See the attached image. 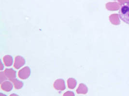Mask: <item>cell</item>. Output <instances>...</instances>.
Here are the masks:
<instances>
[{
    "label": "cell",
    "instance_id": "1",
    "mask_svg": "<svg viewBox=\"0 0 129 96\" xmlns=\"http://www.w3.org/2000/svg\"><path fill=\"white\" fill-rule=\"evenodd\" d=\"M119 10V18L124 23L129 24V1L122 3Z\"/></svg>",
    "mask_w": 129,
    "mask_h": 96
},
{
    "label": "cell",
    "instance_id": "2",
    "mask_svg": "<svg viewBox=\"0 0 129 96\" xmlns=\"http://www.w3.org/2000/svg\"><path fill=\"white\" fill-rule=\"evenodd\" d=\"M30 69L28 66H26L19 71L18 76L21 79H26L29 78L30 74Z\"/></svg>",
    "mask_w": 129,
    "mask_h": 96
},
{
    "label": "cell",
    "instance_id": "3",
    "mask_svg": "<svg viewBox=\"0 0 129 96\" xmlns=\"http://www.w3.org/2000/svg\"><path fill=\"white\" fill-rule=\"evenodd\" d=\"M54 88L55 90L59 91H63L66 88L64 80L62 79H57L54 83Z\"/></svg>",
    "mask_w": 129,
    "mask_h": 96
},
{
    "label": "cell",
    "instance_id": "4",
    "mask_svg": "<svg viewBox=\"0 0 129 96\" xmlns=\"http://www.w3.org/2000/svg\"><path fill=\"white\" fill-rule=\"evenodd\" d=\"M4 72L6 76L7 79H8L10 81L13 82L15 79H16V74L17 72L14 69L9 68L6 69Z\"/></svg>",
    "mask_w": 129,
    "mask_h": 96
},
{
    "label": "cell",
    "instance_id": "5",
    "mask_svg": "<svg viewBox=\"0 0 129 96\" xmlns=\"http://www.w3.org/2000/svg\"><path fill=\"white\" fill-rule=\"evenodd\" d=\"M25 64V60L21 56H17L15 57L14 66L16 69H18L23 66Z\"/></svg>",
    "mask_w": 129,
    "mask_h": 96
},
{
    "label": "cell",
    "instance_id": "6",
    "mask_svg": "<svg viewBox=\"0 0 129 96\" xmlns=\"http://www.w3.org/2000/svg\"><path fill=\"white\" fill-rule=\"evenodd\" d=\"M13 85L11 81H4L1 83V88L6 92H10L13 88Z\"/></svg>",
    "mask_w": 129,
    "mask_h": 96
},
{
    "label": "cell",
    "instance_id": "7",
    "mask_svg": "<svg viewBox=\"0 0 129 96\" xmlns=\"http://www.w3.org/2000/svg\"><path fill=\"white\" fill-rule=\"evenodd\" d=\"M88 92V88L87 86L85 84H79L77 89L76 90V92L79 94H86Z\"/></svg>",
    "mask_w": 129,
    "mask_h": 96
},
{
    "label": "cell",
    "instance_id": "8",
    "mask_svg": "<svg viewBox=\"0 0 129 96\" xmlns=\"http://www.w3.org/2000/svg\"><path fill=\"white\" fill-rule=\"evenodd\" d=\"M4 64L7 67L12 66L13 64V58L10 55H6L3 58Z\"/></svg>",
    "mask_w": 129,
    "mask_h": 96
},
{
    "label": "cell",
    "instance_id": "9",
    "mask_svg": "<svg viewBox=\"0 0 129 96\" xmlns=\"http://www.w3.org/2000/svg\"><path fill=\"white\" fill-rule=\"evenodd\" d=\"M67 84L69 88L71 90L74 89L77 84L76 80L73 78H69L67 80Z\"/></svg>",
    "mask_w": 129,
    "mask_h": 96
},
{
    "label": "cell",
    "instance_id": "10",
    "mask_svg": "<svg viewBox=\"0 0 129 96\" xmlns=\"http://www.w3.org/2000/svg\"><path fill=\"white\" fill-rule=\"evenodd\" d=\"M106 7L108 10H117V9L120 8V6H118L116 2H110L106 4Z\"/></svg>",
    "mask_w": 129,
    "mask_h": 96
},
{
    "label": "cell",
    "instance_id": "11",
    "mask_svg": "<svg viewBox=\"0 0 129 96\" xmlns=\"http://www.w3.org/2000/svg\"><path fill=\"white\" fill-rule=\"evenodd\" d=\"M13 84L15 87V88L17 90H20L22 88L23 86V83L22 81H19L17 79H15L13 82Z\"/></svg>",
    "mask_w": 129,
    "mask_h": 96
},
{
    "label": "cell",
    "instance_id": "12",
    "mask_svg": "<svg viewBox=\"0 0 129 96\" xmlns=\"http://www.w3.org/2000/svg\"><path fill=\"white\" fill-rule=\"evenodd\" d=\"M7 79L6 78V76L4 72H0V80H1V83L4 82L5 80Z\"/></svg>",
    "mask_w": 129,
    "mask_h": 96
},
{
    "label": "cell",
    "instance_id": "13",
    "mask_svg": "<svg viewBox=\"0 0 129 96\" xmlns=\"http://www.w3.org/2000/svg\"><path fill=\"white\" fill-rule=\"evenodd\" d=\"M63 96H75V94L73 91H68L65 92Z\"/></svg>",
    "mask_w": 129,
    "mask_h": 96
},
{
    "label": "cell",
    "instance_id": "14",
    "mask_svg": "<svg viewBox=\"0 0 129 96\" xmlns=\"http://www.w3.org/2000/svg\"><path fill=\"white\" fill-rule=\"evenodd\" d=\"M4 66H3V63L2 62H1V68H0V70L2 71L4 69Z\"/></svg>",
    "mask_w": 129,
    "mask_h": 96
},
{
    "label": "cell",
    "instance_id": "15",
    "mask_svg": "<svg viewBox=\"0 0 129 96\" xmlns=\"http://www.w3.org/2000/svg\"><path fill=\"white\" fill-rule=\"evenodd\" d=\"M10 96H18V95L17 94H14V93H13V94H11Z\"/></svg>",
    "mask_w": 129,
    "mask_h": 96
},
{
    "label": "cell",
    "instance_id": "16",
    "mask_svg": "<svg viewBox=\"0 0 129 96\" xmlns=\"http://www.w3.org/2000/svg\"><path fill=\"white\" fill-rule=\"evenodd\" d=\"M0 96H7V95L3 94V93H0Z\"/></svg>",
    "mask_w": 129,
    "mask_h": 96
}]
</instances>
